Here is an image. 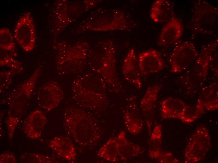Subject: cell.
<instances>
[{
    "instance_id": "cell-20",
    "label": "cell",
    "mask_w": 218,
    "mask_h": 163,
    "mask_svg": "<svg viewBox=\"0 0 218 163\" xmlns=\"http://www.w3.org/2000/svg\"><path fill=\"white\" fill-rule=\"evenodd\" d=\"M125 136V132L122 131L114 139L118 156L122 160H126L141 154L142 150L139 146L127 140Z\"/></svg>"
},
{
    "instance_id": "cell-29",
    "label": "cell",
    "mask_w": 218,
    "mask_h": 163,
    "mask_svg": "<svg viewBox=\"0 0 218 163\" xmlns=\"http://www.w3.org/2000/svg\"><path fill=\"white\" fill-rule=\"evenodd\" d=\"M1 163H15L17 160L14 155L11 152L5 151L0 155Z\"/></svg>"
},
{
    "instance_id": "cell-11",
    "label": "cell",
    "mask_w": 218,
    "mask_h": 163,
    "mask_svg": "<svg viewBox=\"0 0 218 163\" xmlns=\"http://www.w3.org/2000/svg\"><path fill=\"white\" fill-rule=\"evenodd\" d=\"M46 118L43 112L39 110L33 111L24 121L23 129L26 136L31 139L40 138L42 135Z\"/></svg>"
},
{
    "instance_id": "cell-19",
    "label": "cell",
    "mask_w": 218,
    "mask_h": 163,
    "mask_svg": "<svg viewBox=\"0 0 218 163\" xmlns=\"http://www.w3.org/2000/svg\"><path fill=\"white\" fill-rule=\"evenodd\" d=\"M205 110L213 111L218 108V86L213 82L203 87L197 101Z\"/></svg>"
},
{
    "instance_id": "cell-18",
    "label": "cell",
    "mask_w": 218,
    "mask_h": 163,
    "mask_svg": "<svg viewBox=\"0 0 218 163\" xmlns=\"http://www.w3.org/2000/svg\"><path fill=\"white\" fill-rule=\"evenodd\" d=\"M187 105L182 100L168 97L161 103V116L164 119L178 118L181 116Z\"/></svg>"
},
{
    "instance_id": "cell-17",
    "label": "cell",
    "mask_w": 218,
    "mask_h": 163,
    "mask_svg": "<svg viewBox=\"0 0 218 163\" xmlns=\"http://www.w3.org/2000/svg\"><path fill=\"white\" fill-rule=\"evenodd\" d=\"M151 19L156 23L168 22L174 18L172 3L168 0H157L153 3L150 10Z\"/></svg>"
},
{
    "instance_id": "cell-14",
    "label": "cell",
    "mask_w": 218,
    "mask_h": 163,
    "mask_svg": "<svg viewBox=\"0 0 218 163\" xmlns=\"http://www.w3.org/2000/svg\"><path fill=\"white\" fill-rule=\"evenodd\" d=\"M183 27L179 20L174 18L163 27L159 35L158 44L162 46L170 45L182 36Z\"/></svg>"
},
{
    "instance_id": "cell-22",
    "label": "cell",
    "mask_w": 218,
    "mask_h": 163,
    "mask_svg": "<svg viewBox=\"0 0 218 163\" xmlns=\"http://www.w3.org/2000/svg\"><path fill=\"white\" fill-rule=\"evenodd\" d=\"M205 111L203 107L197 102L194 105H187L179 119L184 123H192L200 117Z\"/></svg>"
},
{
    "instance_id": "cell-9",
    "label": "cell",
    "mask_w": 218,
    "mask_h": 163,
    "mask_svg": "<svg viewBox=\"0 0 218 163\" xmlns=\"http://www.w3.org/2000/svg\"><path fill=\"white\" fill-rule=\"evenodd\" d=\"M63 96V91L58 82L50 80L39 89L37 100L40 107L49 111L58 105Z\"/></svg>"
},
{
    "instance_id": "cell-13",
    "label": "cell",
    "mask_w": 218,
    "mask_h": 163,
    "mask_svg": "<svg viewBox=\"0 0 218 163\" xmlns=\"http://www.w3.org/2000/svg\"><path fill=\"white\" fill-rule=\"evenodd\" d=\"M122 71L126 80L138 88H142L141 73L138 58L133 48H131L127 54L123 63Z\"/></svg>"
},
{
    "instance_id": "cell-3",
    "label": "cell",
    "mask_w": 218,
    "mask_h": 163,
    "mask_svg": "<svg viewBox=\"0 0 218 163\" xmlns=\"http://www.w3.org/2000/svg\"><path fill=\"white\" fill-rule=\"evenodd\" d=\"M190 27L192 36L215 34L218 27V8L205 1L195 2Z\"/></svg>"
},
{
    "instance_id": "cell-16",
    "label": "cell",
    "mask_w": 218,
    "mask_h": 163,
    "mask_svg": "<svg viewBox=\"0 0 218 163\" xmlns=\"http://www.w3.org/2000/svg\"><path fill=\"white\" fill-rule=\"evenodd\" d=\"M49 146L59 156L69 161L75 160V149L68 137L57 136L51 140Z\"/></svg>"
},
{
    "instance_id": "cell-8",
    "label": "cell",
    "mask_w": 218,
    "mask_h": 163,
    "mask_svg": "<svg viewBox=\"0 0 218 163\" xmlns=\"http://www.w3.org/2000/svg\"><path fill=\"white\" fill-rule=\"evenodd\" d=\"M17 43L26 52H30L35 43L36 32L33 19L30 12L23 14L18 20L14 30Z\"/></svg>"
},
{
    "instance_id": "cell-27",
    "label": "cell",
    "mask_w": 218,
    "mask_h": 163,
    "mask_svg": "<svg viewBox=\"0 0 218 163\" xmlns=\"http://www.w3.org/2000/svg\"><path fill=\"white\" fill-rule=\"evenodd\" d=\"M20 73L19 71L13 69L0 72V92L4 90L9 88L12 83L13 76Z\"/></svg>"
},
{
    "instance_id": "cell-15",
    "label": "cell",
    "mask_w": 218,
    "mask_h": 163,
    "mask_svg": "<svg viewBox=\"0 0 218 163\" xmlns=\"http://www.w3.org/2000/svg\"><path fill=\"white\" fill-rule=\"evenodd\" d=\"M123 117L126 127L130 133L136 134L141 131L143 121L135 97L132 96L129 99Z\"/></svg>"
},
{
    "instance_id": "cell-24",
    "label": "cell",
    "mask_w": 218,
    "mask_h": 163,
    "mask_svg": "<svg viewBox=\"0 0 218 163\" xmlns=\"http://www.w3.org/2000/svg\"><path fill=\"white\" fill-rule=\"evenodd\" d=\"M0 48L2 50L14 54V56L16 55L13 36L8 28H3L0 30Z\"/></svg>"
},
{
    "instance_id": "cell-30",
    "label": "cell",
    "mask_w": 218,
    "mask_h": 163,
    "mask_svg": "<svg viewBox=\"0 0 218 163\" xmlns=\"http://www.w3.org/2000/svg\"><path fill=\"white\" fill-rule=\"evenodd\" d=\"M214 52L211 58L210 61L209 68H210V69L212 70V71H213L214 73L216 75H217V76L218 57L217 52H216V51H215Z\"/></svg>"
},
{
    "instance_id": "cell-12",
    "label": "cell",
    "mask_w": 218,
    "mask_h": 163,
    "mask_svg": "<svg viewBox=\"0 0 218 163\" xmlns=\"http://www.w3.org/2000/svg\"><path fill=\"white\" fill-rule=\"evenodd\" d=\"M161 87V85L158 84L149 87L140 102V108L146 119L149 133L158 94Z\"/></svg>"
},
{
    "instance_id": "cell-4",
    "label": "cell",
    "mask_w": 218,
    "mask_h": 163,
    "mask_svg": "<svg viewBox=\"0 0 218 163\" xmlns=\"http://www.w3.org/2000/svg\"><path fill=\"white\" fill-rule=\"evenodd\" d=\"M78 86L73 84L72 92L76 102L83 107L91 109H101L106 104V83L100 76H96L93 84H82Z\"/></svg>"
},
{
    "instance_id": "cell-21",
    "label": "cell",
    "mask_w": 218,
    "mask_h": 163,
    "mask_svg": "<svg viewBox=\"0 0 218 163\" xmlns=\"http://www.w3.org/2000/svg\"><path fill=\"white\" fill-rule=\"evenodd\" d=\"M161 141L162 126L157 124L153 130L148 142L149 155L150 157L157 160L162 154Z\"/></svg>"
},
{
    "instance_id": "cell-25",
    "label": "cell",
    "mask_w": 218,
    "mask_h": 163,
    "mask_svg": "<svg viewBox=\"0 0 218 163\" xmlns=\"http://www.w3.org/2000/svg\"><path fill=\"white\" fill-rule=\"evenodd\" d=\"M0 65L9 67L20 72L23 70V66L20 61L2 50H0Z\"/></svg>"
},
{
    "instance_id": "cell-10",
    "label": "cell",
    "mask_w": 218,
    "mask_h": 163,
    "mask_svg": "<svg viewBox=\"0 0 218 163\" xmlns=\"http://www.w3.org/2000/svg\"><path fill=\"white\" fill-rule=\"evenodd\" d=\"M137 58L140 73L143 75L158 73L164 68V61L156 50L144 51L139 54Z\"/></svg>"
},
{
    "instance_id": "cell-23",
    "label": "cell",
    "mask_w": 218,
    "mask_h": 163,
    "mask_svg": "<svg viewBox=\"0 0 218 163\" xmlns=\"http://www.w3.org/2000/svg\"><path fill=\"white\" fill-rule=\"evenodd\" d=\"M97 155L100 157L112 162L118 160V155L114 138H111L100 149Z\"/></svg>"
},
{
    "instance_id": "cell-28",
    "label": "cell",
    "mask_w": 218,
    "mask_h": 163,
    "mask_svg": "<svg viewBox=\"0 0 218 163\" xmlns=\"http://www.w3.org/2000/svg\"><path fill=\"white\" fill-rule=\"evenodd\" d=\"M157 160L161 163H179V161L169 152L162 153Z\"/></svg>"
},
{
    "instance_id": "cell-5",
    "label": "cell",
    "mask_w": 218,
    "mask_h": 163,
    "mask_svg": "<svg viewBox=\"0 0 218 163\" xmlns=\"http://www.w3.org/2000/svg\"><path fill=\"white\" fill-rule=\"evenodd\" d=\"M98 51L97 72L109 87L115 91H120L122 86L117 73L113 45L109 43H104Z\"/></svg>"
},
{
    "instance_id": "cell-26",
    "label": "cell",
    "mask_w": 218,
    "mask_h": 163,
    "mask_svg": "<svg viewBox=\"0 0 218 163\" xmlns=\"http://www.w3.org/2000/svg\"><path fill=\"white\" fill-rule=\"evenodd\" d=\"M21 161L24 163H53L55 159L50 156L34 153H26L21 156Z\"/></svg>"
},
{
    "instance_id": "cell-2",
    "label": "cell",
    "mask_w": 218,
    "mask_h": 163,
    "mask_svg": "<svg viewBox=\"0 0 218 163\" xmlns=\"http://www.w3.org/2000/svg\"><path fill=\"white\" fill-rule=\"evenodd\" d=\"M218 44V39H216L203 46L194 64L181 77V84L187 90L196 92L203 85L207 76L211 59Z\"/></svg>"
},
{
    "instance_id": "cell-1",
    "label": "cell",
    "mask_w": 218,
    "mask_h": 163,
    "mask_svg": "<svg viewBox=\"0 0 218 163\" xmlns=\"http://www.w3.org/2000/svg\"><path fill=\"white\" fill-rule=\"evenodd\" d=\"M64 124L65 129L75 142L82 146L95 144L100 137L99 126L92 117L86 112L71 107L65 111Z\"/></svg>"
},
{
    "instance_id": "cell-6",
    "label": "cell",
    "mask_w": 218,
    "mask_h": 163,
    "mask_svg": "<svg viewBox=\"0 0 218 163\" xmlns=\"http://www.w3.org/2000/svg\"><path fill=\"white\" fill-rule=\"evenodd\" d=\"M211 146L210 138L207 128L198 127L187 143L184 153L185 163H195L203 160Z\"/></svg>"
},
{
    "instance_id": "cell-7",
    "label": "cell",
    "mask_w": 218,
    "mask_h": 163,
    "mask_svg": "<svg viewBox=\"0 0 218 163\" xmlns=\"http://www.w3.org/2000/svg\"><path fill=\"white\" fill-rule=\"evenodd\" d=\"M199 53L194 43L185 41L176 45L169 57L171 71L180 73L187 69L196 59Z\"/></svg>"
}]
</instances>
